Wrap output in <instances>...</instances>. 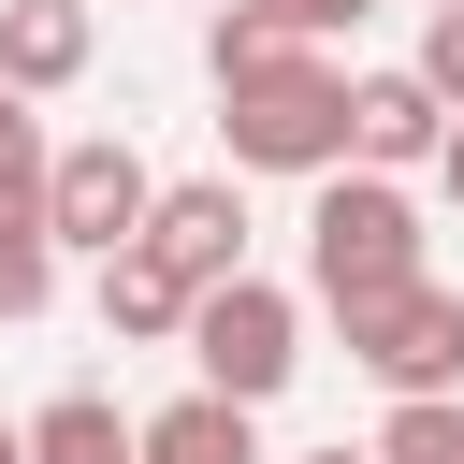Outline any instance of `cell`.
I'll return each instance as SVG.
<instances>
[{
	"instance_id": "obj_1",
	"label": "cell",
	"mask_w": 464,
	"mask_h": 464,
	"mask_svg": "<svg viewBox=\"0 0 464 464\" xmlns=\"http://www.w3.org/2000/svg\"><path fill=\"white\" fill-rule=\"evenodd\" d=\"M218 145H232V174H348V72L319 58V44H276L261 72H232L218 87Z\"/></svg>"
},
{
	"instance_id": "obj_2",
	"label": "cell",
	"mask_w": 464,
	"mask_h": 464,
	"mask_svg": "<svg viewBox=\"0 0 464 464\" xmlns=\"http://www.w3.org/2000/svg\"><path fill=\"white\" fill-rule=\"evenodd\" d=\"M406 276H420V203H406V174H377V160L319 174V203H304V290H319V304H377V290H406Z\"/></svg>"
},
{
	"instance_id": "obj_3",
	"label": "cell",
	"mask_w": 464,
	"mask_h": 464,
	"mask_svg": "<svg viewBox=\"0 0 464 464\" xmlns=\"http://www.w3.org/2000/svg\"><path fill=\"white\" fill-rule=\"evenodd\" d=\"M188 377L232 392V406H276V392L304 377V304H290L276 276H218V290L188 304Z\"/></svg>"
},
{
	"instance_id": "obj_4",
	"label": "cell",
	"mask_w": 464,
	"mask_h": 464,
	"mask_svg": "<svg viewBox=\"0 0 464 464\" xmlns=\"http://www.w3.org/2000/svg\"><path fill=\"white\" fill-rule=\"evenodd\" d=\"M348 319V362L406 406V392H464V290H435V276H406V290H377V304H334Z\"/></svg>"
},
{
	"instance_id": "obj_5",
	"label": "cell",
	"mask_w": 464,
	"mask_h": 464,
	"mask_svg": "<svg viewBox=\"0 0 464 464\" xmlns=\"http://www.w3.org/2000/svg\"><path fill=\"white\" fill-rule=\"evenodd\" d=\"M44 203H58V246L116 261V246H145L160 174H145V145H130V130H87V145H58V160H44Z\"/></svg>"
},
{
	"instance_id": "obj_6",
	"label": "cell",
	"mask_w": 464,
	"mask_h": 464,
	"mask_svg": "<svg viewBox=\"0 0 464 464\" xmlns=\"http://www.w3.org/2000/svg\"><path fill=\"white\" fill-rule=\"evenodd\" d=\"M435 145H450V102H435L420 58H406V72H348V160H377V174H435Z\"/></svg>"
},
{
	"instance_id": "obj_7",
	"label": "cell",
	"mask_w": 464,
	"mask_h": 464,
	"mask_svg": "<svg viewBox=\"0 0 464 464\" xmlns=\"http://www.w3.org/2000/svg\"><path fill=\"white\" fill-rule=\"evenodd\" d=\"M145 246H160L188 290L246 276V188H232V174H174V188H160V218H145Z\"/></svg>"
},
{
	"instance_id": "obj_8",
	"label": "cell",
	"mask_w": 464,
	"mask_h": 464,
	"mask_svg": "<svg viewBox=\"0 0 464 464\" xmlns=\"http://www.w3.org/2000/svg\"><path fill=\"white\" fill-rule=\"evenodd\" d=\"M44 160H58V145H14V160H0V319H44V304H58V203H44Z\"/></svg>"
},
{
	"instance_id": "obj_9",
	"label": "cell",
	"mask_w": 464,
	"mask_h": 464,
	"mask_svg": "<svg viewBox=\"0 0 464 464\" xmlns=\"http://www.w3.org/2000/svg\"><path fill=\"white\" fill-rule=\"evenodd\" d=\"M87 58H102V14L87 0H0V87L58 102V87H87Z\"/></svg>"
},
{
	"instance_id": "obj_10",
	"label": "cell",
	"mask_w": 464,
	"mask_h": 464,
	"mask_svg": "<svg viewBox=\"0 0 464 464\" xmlns=\"http://www.w3.org/2000/svg\"><path fill=\"white\" fill-rule=\"evenodd\" d=\"M188 304H203V290H188L160 246H116V261H102V334H116V348H188Z\"/></svg>"
},
{
	"instance_id": "obj_11",
	"label": "cell",
	"mask_w": 464,
	"mask_h": 464,
	"mask_svg": "<svg viewBox=\"0 0 464 464\" xmlns=\"http://www.w3.org/2000/svg\"><path fill=\"white\" fill-rule=\"evenodd\" d=\"M246 420H261V406H232V392H174V406L145 420V464H261Z\"/></svg>"
},
{
	"instance_id": "obj_12",
	"label": "cell",
	"mask_w": 464,
	"mask_h": 464,
	"mask_svg": "<svg viewBox=\"0 0 464 464\" xmlns=\"http://www.w3.org/2000/svg\"><path fill=\"white\" fill-rule=\"evenodd\" d=\"M29 464H145V420H116L102 392H44L29 406Z\"/></svg>"
},
{
	"instance_id": "obj_13",
	"label": "cell",
	"mask_w": 464,
	"mask_h": 464,
	"mask_svg": "<svg viewBox=\"0 0 464 464\" xmlns=\"http://www.w3.org/2000/svg\"><path fill=\"white\" fill-rule=\"evenodd\" d=\"M377 464H464V392H406L377 420Z\"/></svg>"
},
{
	"instance_id": "obj_14",
	"label": "cell",
	"mask_w": 464,
	"mask_h": 464,
	"mask_svg": "<svg viewBox=\"0 0 464 464\" xmlns=\"http://www.w3.org/2000/svg\"><path fill=\"white\" fill-rule=\"evenodd\" d=\"M276 44H290V29H276L261 0H218V14H203V72H218V87H232V72H261Z\"/></svg>"
},
{
	"instance_id": "obj_15",
	"label": "cell",
	"mask_w": 464,
	"mask_h": 464,
	"mask_svg": "<svg viewBox=\"0 0 464 464\" xmlns=\"http://www.w3.org/2000/svg\"><path fill=\"white\" fill-rule=\"evenodd\" d=\"M420 72H435V102L464 116V0H435V14H420Z\"/></svg>"
},
{
	"instance_id": "obj_16",
	"label": "cell",
	"mask_w": 464,
	"mask_h": 464,
	"mask_svg": "<svg viewBox=\"0 0 464 464\" xmlns=\"http://www.w3.org/2000/svg\"><path fill=\"white\" fill-rule=\"evenodd\" d=\"M261 14H276V29H290V44H334V29H362V14H377V0H261Z\"/></svg>"
},
{
	"instance_id": "obj_17",
	"label": "cell",
	"mask_w": 464,
	"mask_h": 464,
	"mask_svg": "<svg viewBox=\"0 0 464 464\" xmlns=\"http://www.w3.org/2000/svg\"><path fill=\"white\" fill-rule=\"evenodd\" d=\"M435 188H450V218H464V116H450V145H435Z\"/></svg>"
},
{
	"instance_id": "obj_18",
	"label": "cell",
	"mask_w": 464,
	"mask_h": 464,
	"mask_svg": "<svg viewBox=\"0 0 464 464\" xmlns=\"http://www.w3.org/2000/svg\"><path fill=\"white\" fill-rule=\"evenodd\" d=\"M14 145H44V130H29V87H0V160H14Z\"/></svg>"
},
{
	"instance_id": "obj_19",
	"label": "cell",
	"mask_w": 464,
	"mask_h": 464,
	"mask_svg": "<svg viewBox=\"0 0 464 464\" xmlns=\"http://www.w3.org/2000/svg\"><path fill=\"white\" fill-rule=\"evenodd\" d=\"M0 464H29V420H0Z\"/></svg>"
},
{
	"instance_id": "obj_20",
	"label": "cell",
	"mask_w": 464,
	"mask_h": 464,
	"mask_svg": "<svg viewBox=\"0 0 464 464\" xmlns=\"http://www.w3.org/2000/svg\"><path fill=\"white\" fill-rule=\"evenodd\" d=\"M304 464H377V450H304Z\"/></svg>"
},
{
	"instance_id": "obj_21",
	"label": "cell",
	"mask_w": 464,
	"mask_h": 464,
	"mask_svg": "<svg viewBox=\"0 0 464 464\" xmlns=\"http://www.w3.org/2000/svg\"><path fill=\"white\" fill-rule=\"evenodd\" d=\"M420 14H435V0H420Z\"/></svg>"
}]
</instances>
